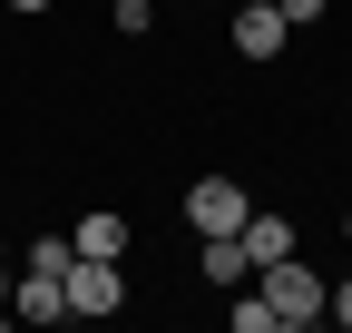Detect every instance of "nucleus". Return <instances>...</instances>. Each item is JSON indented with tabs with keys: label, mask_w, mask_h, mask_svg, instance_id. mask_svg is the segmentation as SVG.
<instances>
[{
	"label": "nucleus",
	"mask_w": 352,
	"mask_h": 333,
	"mask_svg": "<svg viewBox=\"0 0 352 333\" xmlns=\"http://www.w3.org/2000/svg\"><path fill=\"white\" fill-rule=\"evenodd\" d=\"M254 294L274 304V333H303V323H323V294H333V284L303 265V255H274V265H254Z\"/></svg>",
	"instance_id": "obj_1"
},
{
	"label": "nucleus",
	"mask_w": 352,
	"mask_h": 333,
	"mask_svg": "<svg viewBox=\"0 0 352 333\" xmlns=\"http://www.w3.org/2000/svg\"><path fill=\"white\" fill-rule=\"evenodd\" d=\"M245 216H254V196H245L235 177H196V186H186V226H196V235H235Z\"/></svg>",
	"instance_id": "obj_2"
},
{
	"label": "nucleus",
	"mask_w": 352,
	"mask_h": 333,
	"mask_svg": "<svg viewBox=\"0 0 352 333\" xmlns=\"http://www.w3.org/2000/svg\"><path fill=\"white\" fill-rule=\"evenodd\" d=\"M59 294H69V314H118V304H127V275H118L108 255H69Z\"/></svg>",
	"instance_id": "obj_3"
},
{
	"label": "nucleus",
	"mask_w": 352,
	"mask_h": 333,
	"mask_svg": "<svg viewBox=\"0 0 352 333\" xmlns=\"http://www.w3.org/2000/svg\"><path fill=\"white\" fill-rule=\"evenodd\" d=\"M294 20L274 10V0H235V59H284Z\"/></svg>",
	"instance_id": "obj_4"
},
{
	"label": "nucleus",
	"mask_w": 352,
	"mask_h": 333,
	"mask_svg": "<svg viewBox=\"0 0 352 333\" xmlns=\"http://www.w3.org/2000/svg\"><path fill=\"white\" fill-rule=\"evenodd\" d=\"M196 275L215 284V294H235V284H254V255H245V235H196Z\"/></svg>",
	"instance_id": "obj_5"
},
{
	"label": "nucleus",
	"mask_w": 352,
	"mask_h": 333,
	"mask_svg": "<svg viewBox=\"0 0 352 333\" xmlns=\"http://www.w3.org/2000/svg\"><path fill=\"white\" fill-rule=\"evenodd\" d=\"M10 323H69V294H59V275H10Z\"/></svg>",
	"instance_id": "obj_6"
},
{
	"label": "nucleus",
	"mask_w": 352,
	"mask_h": 333,
	"mask_svg": "<svg viewBox=\"0 0 352 333\" xmlns=\"http://www.w3.org/2000/svg\"><path fill=\"white\" fill-rule=\"evenodd\" d=\"M69 245H78V255H108V265H127V216H118V206H88V216L69 226Z\"/></svg>",
	"instance_id": "obj_7"
},
{
	"label": "nucleus",
	"mask_w": 352,
	"mask_h": 333,
	"mask_svg": "<svg viewBox=\"0 0 352 333\" xmlns=\"http://www.w3.org/2000/svg\"><path fill=\"white\" fill-rule=\"evenodd\" d=\"M235 235H245V255H254V265H274V255H294V226H284V216H264V206H254V216H245Z\"/></svg>",
	"instance_id": "obj_8"
},
{
	"label": "nucleus",
	"mask_w": 352,
	"mask_h": 333,
	"mask_svg": "<svg viewBox=\"0 0 352 333\" xmlns=\"http://www.w3.org/2000/svg\"><path fill=\"white\" fill-rule=\"evenodd\" d=\"M69 255H78V245H69V226H50V235H30V275H69Z\"/></svg>",
	"instance_id": "obj_9"
},
{
	"label": "nucleus",
	"mask_w": 352,
	"mask_h": 333,
	"mask_svg": "<svg viewBox=\"0 0 352 333\" xmlns=\"http://www.w3.org/2000/svg\"><path fill=\"white\" fill-rule=\"evenodd\" d=\"M108 20H118L127 39H147V30H157V0H118V10H108Z\"/></svg>",
	"instance_id": "obj_10"
},
{
	"label": "nucleus",
	"mask_w": 352,
	"mask_h": 333,
	"mask_svg": "<svg viewBox=\"0 0 352 333\" xmlns=\"http://www.w3.org/2000/svg\"><path fill=\"white\" fill-rule=\"evenodd\" d=\"M323 323H342V333H352V275L333 284V294H323Z\"/></svg>",
	"instance_id": "obj_11"
},
{
	"label": "nucleus",
	"mask_w": 352,
	"mask_h": 333,
	"mask_svg": "<svg viewBox=\"0 0 352 333\" xmlns=\"http://www.w3.org/2000/svg\"><path fill=\"white\" fill-rule=\"evenodd\" d=\"M274 10H284L294 30H314V20H323V0H274Z\"/></svg>",
	"instance_id": "obj_12"
},
{
	"label": "nucleus",
	"mask_w": 352,
	"mask_h": 333,
	"mask_svg": "<svg viewBox=\"0 0 352 333\" xmlns=\"http://www.w3.org/2000/svg\"><path fill=\"white\" fill-rule=\"evenodd\" d=\"M0 10H20V20H39V10H50V0H0Z\"/></svg>",
	"instance_id": "obj_13"
},
{
	"label": "nucleus",
	"mask_w": 352,
	"mask_h": 333,
	"mask_svg": "<svg viewBox=\"0 0 352 333\" xmlns=\"http://www.w3.org/2000/svg\"><path fill=\"white\" fill-rule=\"evenodd\" d=\"M342 235H352V216H342Z\"/></svg>",
	"instance_id": "obj_14"
}]
</instances>
